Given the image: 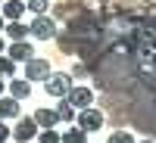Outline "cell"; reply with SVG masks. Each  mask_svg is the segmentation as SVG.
Listing matches in <instances>:
<instances>
[{"label":"cell","mask_w":156,"mask_h":143,"mask_svg":"<svg viewBox=\"0 0 156 143\" xmlns=\"http://www.w3.org/2000/svg\"><path fill=\"white\" fill-rule=\"evenodd\" d=\"M53 112H56V118H59V121H66V124H72V121H75V115H78V112L69 106L66 100H59V106H56Z\"/></svg>","instance_id":"cell-13"},{"label":"cell","mask_w":156,"mask_h":143,"mask_svg":"<svg viewBox=\"0 0 156 143\" xmlns=\"http://www.w3.org/2000/svg\"><path fill=\"white\" fill-rule=\"evenodd\" d=\"M9 137L16 140V143H31L37 137V124L31 118H16V128L9 131Z\"/></svg>","instance_id":"cell-6"},{"label":"cell","mask_w":156,"mask_h":143,"mask_svg":"<svg viewBox=\"0 0 156 143\" xmlns=\"http://www.w3.org/2000/svg\"><path fill=\"white\" fill-rule=\"evenodd\" d=\"M3 56L12 59V62H28V59H34V47L28 41H19V44H9Z\"/></svg>","instance_id":"cell-7"},{"label":"cell","mask_w":156,"mask_h":143,"mask_svg":"<svg viewBox=\"0 0 156 143\" xmlns=\"http://www.w3.org/2000/svg\"><path fill=\"white\" fill-rule=\"evenodd\" d=\"M0 143H9V128H6V121H0Z\"/></svg>","instance_id":"cell-19"},{"label":"cell","mask_w":156,"mask_h":143,"mask_svg":"<svg viewBox=\"0 0 156 143\" xmlns=\"http://www.w3.org/2000/svg\"><path fill=\"white\" fill-rule=\"evenodd\" d=\"M47 78H50V62H47V59L34 56V59L25 62V81H28V84H34V81H47Z\"/></svg>","instance_id":"cell-5"},{"label":"cell","mask_w":156,"mask_h":143,"mask_svg":"<svg viewBox=\"0 0 156 143\" xmlns=\"http://www.w3.org/2000/svg\"><path fill=\"white\" fill-rule=\"evenodd\" d=\"M6 90H9L6 97H12V100L19 103V100H25V97L31 94V84L25 81V78H9V84H6Z\"/></svg>","instance_id":"cell-8"},{"label":"cell","mask_w":156,"mask_h":143,"mask_svg":"<svg viewBox=\"0 0 156 143\" xmlns=\"http://www.w3.org/2000/svg\"><path fill=\"white\" fill-rule=\"evenodd\" d=\"M3 90H6V84H3V81H0V97H3Z\"/></svg>","instance_id":"cell-21"},{"label":"cell","mask_w":156,"mask_h":143,"mask_svg":"<svg viewBox=\"0 0 156 143\" xmlns=\"http://www.w3.org/2000/svg\"><path fill=\"white\" fill-rule=\"evenodd\" d=\"M37 143H59V131L53 128V131H41L37 134Z\"/></svg>","instance_id":"cell-18"},{"label":"cell","mask_w":156,"mask_h":143,"mask_svg":"<svg viewBox=\"0 0 156 143\" xmlns=\"http://www.w3.org/2000/svg\"><path fill=\"white\" fill-rule=\"evenodd\" d=\"M62 100H66L75 112H81V109H90V103H94V90H90L87 84H72V90Z\"/></svg>","instance_id":"cell-2"},{"label":"cell","mask_w":156,"mask_h":143,"mask_svg":"<svg viewBox=\"0 0 156 143\" xmlns=\"http://www.w3.org/2000/svg\"><path fill=\"white\" fill-rule=\"evenodd\" d=\"M59 143H87V134H84V131H78V128L72 124L66 134H59Z\"/></svg>","instance_id":"cell-14"},{"label":"cell","mask_w":156,"mask_h":143,"mask_svg":"<svg viewBox=\"0 0 156 143\" xmlns=\"http://www.w3.org/2000/svg\"><path fill=\"white\" fill-rule=\"evenodd\" d=\"M106 143H134V134H128V131H112Z\"/></svg>","instance_id":"cell-17"},{"label":"cell","mask_w":156,"mask_h":143,"mask_svg":"<svg viewBox=\"0 0 156 143\" xmlns=\"http://www.w3.org/2000/svg\"><path fill=\"white\" fill-rule=\"evenodd\" d=\"M3 31L9 34L12 44H19V41H25V37H28V25H25V22H6Z\"/></svg>","instance_id":"cell-12"},{"label":"cell","mask_w":156,"mask_h":143,"mask_svg":"<svg viewBox=\"0 0 156 143\" xmlns=\"http://www.w3.org/2000/svg\"><path fill=\"white\" fill-rule=\"evenodd\" d=\"M0 16H3V22H19L22 12H25V3L22 0H6V3H0Z\"/></svg>","instance_id":"cell-9"},{"label":"cell","mask_w":156,"mask_h":143,"mask_svg":"<svg viewBox=\"0 0 156 143\" xmlns=\"http://www.w3.org/2000/svg\"><path fill=\"white\" fill-rule=\"evenodd\" d=\"M3 25H6V22H3V16H0V31H3Z\"/></svg>","instance_id":"cell-22"},{"label":"cell","mask_w":156,"mask_h":143,"mask_svg":"<svg viewBox=\"0 0 156 143\" xmlns=\"http://www.w3.org/2000/svg\"><path fill=\"white\" fill-rule=\"evenodd\" d=\"M44 90L50 97H56V100H62L72 90V75H66V72H50V78L44 81Z\"/></svg>","instance_id":"cell-3"},{"label":"cell","mask_w":156,"mask_h":143,"mask_svg":"<svg viewBox=\"0 0 156 143\" xmlns=\"http://www.w3.org/2000/svg\"><path fill=\"white\" fill-rule=\"evenodd\" d=\"M3 78H16V62L0 56V81H3Z\"/></svg>","instance_id":"cell-16"},{"label":"cell","mask_w":156,"mask_h":143,"mask_svg":"<svg viewBox=\"0 0 156 143\" xmlns=\"http://www.w3.org/2000/svg\"><path fill=\"white\" fill-rule=\"evenodd\" d=\"M9 143H12V140H9Z\"/></svg>","instance_id":"cell-24"},{"label":"cell","mask_w":156,"mask_h":143,"mask_svg":"<svg viewBox=\"0 0 156 143\" xmlns=\"http://www.w3.org/2000/svg\"><path fill=\"white\" fill-rule=\"evenodd\" d=\"M137 143H156V140H137Z\"/></svg>","instance_id":"cell-23"},{"label":"cell","mask_w":156,"mask_h":143,"mask_svg":"<svg viewBox=\"0 0 156 143\" xmlns=\"http://www.w3.org/2000/svg\"><path fill=\"white\" fill-rule=\"evenodd\" d=\"M6 53V44H3V37H0V56H3Z\"/></svg>","instance_id":"cell-20"},{"label":"cell","mask_w":156,"mask_h":143,"mask_svg":"<svg viewBox=\"0 0 156 143\" xmlns=\"http://www.w3.org/2000/svg\"><path fill=\"white\" fill-rule=\"evenodd\" d=\"M47 9H50L47 0H28L25 3V12H34V16H47Z\"/></svg>","instance_id":"cell-15"},{"label":"cell","mask_w":156,"mask_h":143,"mask_svg":"<svg viewBox=\"0 0 156 143\" xmlns=\"http://www.w3.org/2000/svg\"><path fill=\"white\" fill-rule=\"evenodd\" d=\"M6 118H19V103L3 94L0 97V121H6Z\"/></svg>","instance_id":"cell-11"},{"label":"cell","mask_w":156,"mask_h":143,"mask_svg":"<svg viewBox=\"0 0 156 143\" xmlns=\"http://www.w3.org/2000/svg\"><path fill=\"white\" fill-rule=\"evenodd\" d=\"M75 128L78 131H84V134H94L103 128V112L100 109H81L75 115Z\"/></svg>","instance_id":"cell-4"},{"label":"cell","mask_w":156,"mask_h":143,"mask_svg":"<svg viewBox=\"0 0 156 143\" xmlns=\"http://www.w3.org/2000/svg\"><path fill=\"white\" fill-rule=\"evenodd\" d=\"M28 34L37 37V41H53L56 37V19L53 16H34L28 25Z\"/></svg>","instance_id":"cell-1"},{"label":"cell","mask_w":156,"mask_h":143,"mask_svg":"<svg viewBox=\"0 0 156 143\" xmlns=\"http://www.w3.org/2000/svg\"><path fill=\"white\" fill-rule=\"evenodd\" d=\"M31 121H34L37 128H44V131H53L59 118H56V112H53V109H37V112L31 115Z\"/></svg>","instance_id":"cell-10"}]
</instances>
